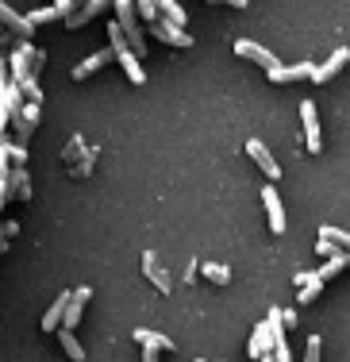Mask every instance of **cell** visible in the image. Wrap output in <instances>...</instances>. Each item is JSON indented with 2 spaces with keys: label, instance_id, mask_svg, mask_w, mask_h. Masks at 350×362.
I'll list each match as a JSON object with an SVG mask.
<instances>
[{
  "label": "cell",
  "instance_id": "obj_1",
  "mask_svg": "<svg viewBox=\"0 0 350 362\" xmlns=\"http://www.w3.org/2000/svg\"><path fill=\"white\" fill-rule=\"evenodd\" d=\"M31 58H35V50H31V39H28V42H20V47H16V54L8 58V66H12V85L31 100V105H39L42 89H39V81H35V70H31Z\"/></svg>",
  "mask_w": 350,
  "mask_h": 362
},
{
  "label": "cell",
  "instance_id": "obj_2",
  "mask_svg": "<svg viewBox=\"0 0 350 362\" xmlns=\"http://www.w3.org/2000/svg\"><path fill=\"white\" fill-rule=\"evenodd\" d=\"M108 4L116 8V28H119V35H123L127 50H131L135 58H143V54H147V42H143V31H139V16H135L131 0H108Z\"/></svg>",
  "mask_w": 350,
  "mask_h": 362
},
{
  "label": "cell",
  "instance_id": "obj_3",
  "mask_svg": "<svg viewBox=\"0 0 350 362\" xmlns=\"http://www.w3.org/2000/svg\"><path fill=\"white\" fill-rule=\"evenodd\" d=\"M8 119H12V127H16V143L23 146L31 139V132H35V124H39V105H31V100L28 105H16Z\"/></svg>",
  "mask_w": 350,
  "mask_h": 362
},
{
  "label": "cell",
  "instance_id": "obj_4",
  "mask_svg": "<svg viewBox=\"0 0 350 362\" xmlns=\"http://www.w3.org/2000/svg\"><path fill=\"white\" fill-rule=\"evenodd\" d=\"M92 300V289L89 286H81V289H70V300H66V308H62V327H78L81 324V316H85V305Z\"/></svg>",
  "mask_w": 350,
  "mask_h": 362
},
{
  "label": "cell",
  "instance_id": "obj_5",
  "mask_svg": "<svg viewBox=\"0 0 350 362\" xmlns=\"http://www.w3.org/2000/svg\"><path fill=\"white\" fill-rule=\"evenodd\" d=\"M235 54L246 58V62H254V66H262V70H273V66H277L273 50H266L262 42H254V39H239L235 42Z\"/></svg>",
  "mask_w": 350,
  "mask_h": 362
},
{
  "label": "cell",
  "instance_id": "obj_6",
  "mask_svg": "<svg viewBox=\"0 0 350 362\" xmlns=\"http://www.w3.org/2000/svg\"><path fill=\"white\" fill-rule=\"evenodd\" d=\"M246 154H251V158H254V166H258V170H262V174H266L270 181H277V177H281L277 158L270 154V146L262 143V139H251V143H246Z\"/></svg>",
  "mask_w": 350,
  "mask_h": 362
},
{
  "label": "cell",
  "instance_id": "obj_7",
  "mask_svg": "<svg viewBox=\"0 0 350 362\" xmlns=\"http://www.w3.org/2000/svg\"><path fill=\"white\" fill-rule=\"evenodd\" d=\"M0 28H4V31H16L20 39H31V35H35V28L28 23V16H20L12 4H8V0H0Z\"/></svg>",
  "mask_w": 350,
  "mask_h": 362
},
{
  "label": "cell",
  "instance_id": "obj_8",
  "mask_svg": "<svg viewBox=\"0 0 350 362\" xmlns=\"http://www.w3.org/2000/svg\"><path fill=\"white\" fill-rule=\"evenodd\" d=\"M262 204H266V216H270V231L281 235L285 231V209H281V197L273 185H262Z\"/></svg>",
  "mask_w": 350,
  "mask_h": 362
},
{
  "label": "cell",
  "instance_id": "obj_9",
  "mask_svg": "<svg viewBox=\"0 0 350 362\" xmlns=\"http://www.w3.org/2000/svg\"><path fill=\"white\" fill-rule=\"evenodd\" d=\"M150 31H155L162 42H169V47H193V35H189V31L177 28V23H169V20H162V16L150 23Z\"/></svg>",
  "mask_w": 350,
  "mask_h": 362
},
{
  "label": "cell",
  "instance_id": "obj_10",
  "mask_svg": "<svg viewBox=\"0 0 350 362\" xmlns=\"http://www.w3.org/2000/svg\"><path fill=\"white\" fill-rule=\"evenodd\" d=\"M301 119H304V139H308V151L320 154L323 151V135H320V119H315V105L304 100L301 105Z\"/></svg>",
  "mask_w": 350,
  "mask_h": 362
},
{
  "label": "cell",
  "instance_id": "obj_11",
  "mask_svg": "<svg viewBox=\"0 0 350 362\" xmlns=\"http://www.w3.org/2000/svg\"><path fill=\"white\" fill-rule=\"evenodd\" d=\"M143 274H147V278L155 281V289H158V293H169V289H174V281H169L166 266L158 262V255H155V251L143 255Z\"/></svg>",
  "mask_w": 350,
  "mask_h": 362
},
{
  "label": "cell",
  "instance_id": "obj_12",
  "mask_svg": "<svg viewBox=\"0 0 350 362\" xmlns=\"http://www.w3.org/2000/svg\"><path fill=\"white\" fill-rule=\"evenodd\" d=\"M270 74V81L273 85H289V81H301V77H308L312 74V62H296V66H273V70H266Z\"/></svg>",
  "mask_w": 350,
  "mask_h": 362
},
{
  "label": "cell",
  "instance_id": "obj_13",
  "mask_svg": "<svg viewBox=\"0 0 350 362\" xmlns=\"http://www.w3.org/2000/svg\"><path fill=\"white\" fill-rule=\"evenodd\" d=\"M346 58H350V50H346V47H339L335 54H331L327 62H323V66H312V74H308V77H312V81H320V85H323L331 74H339V70H343V66H346Z\"/></svg>",
  "mask_w": 350,
  "mask_h": 362
},
{
  "label": "cell",
  "instance_id": "obj_14",
  "mask_svg": "<svg viewBox=\"0 0 350 362\" xmlns=\"http://www.w3.org/2000/svg\"><path fill=\"white\" fill-rule=\"evenodd\" d=\"M4 181H8V197H16V201H28V197H31V177H28V170H23V166L8 170Z\"/></svg>",
  "mask_w": 350,
  "mask_h": 362
},
{
  "label": "cell",
  "instance_id": "obj_15",
  "mask_svg": "<svg viewBox=\"0 0 350 362\" xmlns=\"http://www.w3.org/2000/svg\"><path fill=\"white\" fill-rule=\"evenodd\" d=\"M108 8V0H81V8L78 12H70L66 16V28H81V23H89L92 16H100Z\"/></svg>",
  "mask_w": 350,
  "mask_h": 362
},
{
  "label": "cell",
  "instance_id": "obj_16",
  "mask_svg": "<svg viewBox=\"0 0 350 362\" xmlns=\"http://www.w3.org/2000/svg\"><path fill=\"white\" fill-rule=\"evenodd\" d=\"M104 62H112V50H97V54H89L85 62L73 66V81H85V77H89V74H97Z\"/></svg>",
  "mask_w": 350,
  "mask_h": 362
},
{
  "label": "cell",
  "instance_id": "obj_17",
  "mask_svg": "<svg viewBox=\"0 0 350 362\" xmlns=\"http://www.w3.org/2000/svg\"><path fill=\"white\" fill-rule=\"evenodd\" d=\"M135 339H139L143 347H155V351H177V343L169 339V335L150 332V327H135Z\"/></svg>",
  "mask_w": 350,
  "mask_h": 362
},
{
  "label": "cell",
  "instance_id": "obj_18",
  "mask_svg": "<svg viewBox=\"0 0 350 362\" xmlns=\"http://www.w3.org/2000/svg\"><path fill=\"white\" fill-rule=\"evenodd\" d=\"M155 8H158L162 20L177 23V28H185V23H189V16H185V8L177 4V0H155Z\"/></svg>",
  "mask_w": 350,
  "mask_h": 362
},
{
  "label": "cell",
  "instance_id": "obj_19",
  "mask_svg": "<svg viewBox=\"0 0 350 362\" xmlns=\"http://www.w3.org/2000/svg\"><path fill=\"white\" fill-rule=\"evenodd\" d=\"M66 300H70V293H62V297L54 300V305L47 308V316H42V332H58V324H62V308Z\"/></svg>",
  "mask_w": 350,
  "mask_h": 362
},
{
  "label": "cell",
  "instance_id": "obj_20",
  "mask_svg": "<svg viewBox=\"0 0 350 362\" xmlns=\"http://www.w3.org/2000/svg\"><path fill=\"white\" fill-rule=\"evenodd\" d=\"M58 339H62V351H66L73 362H85V347H81V339L70 332V327H62V332H58Z\"/></svg>",
  "mask_w": 350,
  "mask_h": 362
},
{
  "label": "cell",
  "instance_id": "obj_21",
  "mask_svg": "<svg viewBox=\"0 0 350 362\" xmlns=\"http://www.w3.org/2000/svg\"><path fill=\"white\" fill-rule=\"evenodd\" d=\"M196 270H200L208 281H216V286H227V281H231V270H227L224 262H204V266H196Z\"/></svg>",
  "mask_w": 350,
  "mask_h": 362
},
{
  "label": "cell",
  "instance_id": "obj_22",
  "mask_svg": "<svg viewBox=\"0 0 350 362\" xmlns=\"http://www.w3.org/2000/svg\"><path fill=\"white\" fill-rule=\"evenodd\" d=\"M343 266H346V251H335V255H331V258H327V262H323V270H315V274H312V278H320V281H327V278H335V274H339V270H343Z\"/></svg>",
  "mask_w": 350,
  "mask_h": 362
},
{
  "label": "cell",
  "instance_id": "obj_23",
  "mask_svg": "<svg viewBox=\"0 0 350 362\" xmlns=\"http://www.w3.org/2000/svg\"><path fill=\"white\" fill-rule=\"evenodd\" d=\"M270 335H266V324H258L254 327V339H251V347H246V355L251 358H262V355H270Z\"/></svg>",
  "mask_w": 350,
  "mask_h": 362
},
{
  "label": "cell",
  "instance_id": "obj_24",
  "mask_svg": "<svg viewBox=\"0 0 350 362\" xmlns=\"http://www.w3.org/2000/svg\"><path fill=\"white\" fill-rule=\"evenodd\" d=\"M320 289H323V281H320V278H312V274H308V278L301 281V293H296V300H301V308H304V305H312V300L320 297Z\"/></svg>",
  "mask_w": 350,
  "mask_h": 362
},
{
  "label": "cell",
  "instance_id": "obj_25",
  "mask_svg": "<svg viewBox=\"0 0 350 362\" xmlns=\"http://www.w3.org/2000/svg\"><path fill=\"white\" fill-rule=\"evenodd\" d=\"M320 239H327V243H339V247L350 243L346 231H343V228H331V223H323V228H320Z\"/></svg>",
  "mask_w": 350,
  "mask_h": 362
},
{
  "label": "cell",
  "instance_id": "obj_26",
  "mask_svg": "<svg viewBox=\"0 0 350 362\" xmlns=\"http://www.w3.org/2000/svg\"><path fill=\"white\" fill-rule=\"evenodd\" d=\"M131 8H135V16H143L147 23H155V20H158V8H155V0H131Z\"/></svg>",
  "mask_w": 350,
  "mask_h": 362
},
{
  "label": "cell",
  "instance_id": "obj_27",
  "mask_svg": "<svg viewBox=\"0 0 350 362\" xmlns=\"http://www.w3.org/2000/svg\"><path fill=\"white\" fill-rule=\"evenodd\" d=\"M320 351H323V339H320V335H312V339H308V355H304V362H320Z\"/></svg>",
  "mask_w": 350,
  "mask_h": 362
},
{
  "label": "cell",
  "instance_id": "obj_28",
  "mask_svg": "<svg viewBox=\"0 0 350 362\" xmlns=\"http://www.w3.org/2000/svg\"><path fill=\"white\" fill-rule=\"evenodd\" d=\"M315 251H320L323 258H331V255L339 251V247H335V243H327V239H320V243H315Z\"/></svg>",
  "mask_w": 350,
  "mask_h": 362
},
{
  "label": "cell",
  "instance_id": "obj_29",
  "mask_svg": "<svg viewBox=\"0 0 350 362\" xmlns=\"http://www.w3.org/2000/svg\"><path fill=\"white\" fill-rule=\"evenodd\" d=\"M54 12L58 16H70L73 12V0H54Z\"/></svg>",
  "mask_w": 350,
  "mask_h": 362
},
{
  "label": "cell",
  "instance_id": "obj_30",
  "mask_svg": "<svg viewBox=\"0 0 350 362\" xmlns=\"http://www.w3.org/2000/svg\"><path fill=\"white\" fill-rule=\"evenodd\" d=\"M143 362H158V351L155 347H143Z\"/></svg>",
  "mask_w": 350,
  "mask_h": 362
},
{
  "label": "cell",
  "instance_id": "obj_31",
  "mask_svg": "<svg viewBox=\"0 0 350 362\" xmlns=\"http://www.w3.org/2000/svg\"><path fill=\"white\" fill-rule=\"evenodd\" d=\"M4 201H8V181L0 177V204H4Z\"/></svg>",
  "mask_w": 350,
  "mask_h": 362
},
{
  "label": "cell",
  "instance_id": "obj_32",
  "mask_svg": "<svg viewBox=\"0 0 350 362\" xmlns=\"http://www.w3.org/2000/svg\"><path fill=\"white\" fill-rule=\"evenodd\" d=\"M227 4H231V8H246L251 0H227Z\"/></svg>",
  "mask_w": 350,
  "mask_h": 362
},
{
  "label": "cell",
  "instance_id": "obj_33",
  "mask_svg": "<svg viewBox=\"0 0 350 362\" xmlns=\"http://www.w3.org/2000/svg\"><path fill=\"white\" fill-rule=\"evenodd\" d=\"M0 70H4V62H0Z\"/></svg>",
  "mask_w": 350,
  "mask_h": 362
},
{
  "label": "cell",
  "instance_id": "obj_34",
  "mask_svg": "<svg viewBox=\"0 0 350 362\" xmlns=\"http://www.w3.org/2000/svg\"><path fill=\"white\" fill-rule=\"evenodd\" d=\"M196 362H204V358H196Z\"/></svg>",
  "mask_w": 350,
  "mask_h": 362
},
{
  "label": "cell",
  "instance_id": "obj_35",
  "mask_svg": "<svg viewBox=\"0 0 350 362\" xmlns=\"http://www.w3.org/2000/svg\"><path fill=\"white\" fill-rule=\"evenodd\" d=\"M0 31H4V28H0Z\"/></svg>",
  "mask_w": 350,
  "mask_h": 362
}]
</instances>
